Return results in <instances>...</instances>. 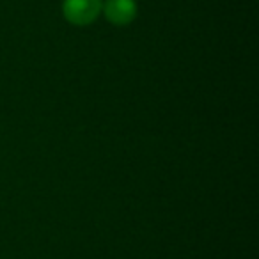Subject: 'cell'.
<instances>
[{"mask_svg":"<svg viewBox=\"0 0 259 259\" xmlns=\"http://www.w3.org/2000/svg\"><path fill=\"white\" fill-rule=\"evenodd\" d=\"M103 13L108 22L115 25H126L137 15V4L135 0H107Z\"/></svg>","mask_w":259,"mask_h":259,"instance_id":"2","label":"cell"},{"mask_svg":"<svg viewBox=\"0 0 259 259\" xmlns=\"http://www.w3.org/2000/svg\"><path fill=\"white\" fill-rule=\"evenodd\" d=\"M103 4L101 0H64V16L75 25H87L100 16Z\"/></svg>","mask_w":259,"mask_h":259,"instance_id":"1","label":"cell"}]
</instances>
